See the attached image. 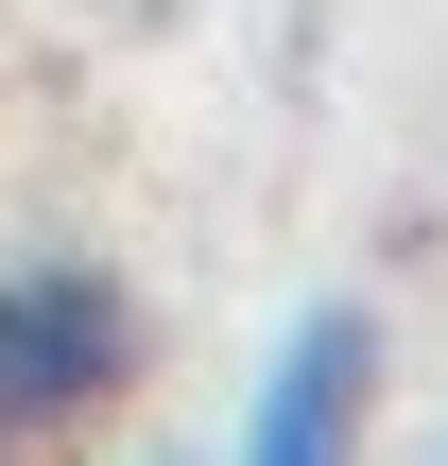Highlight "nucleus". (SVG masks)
<instances>
[{
    "label": "nucleus",
    "instance_id": "obj_1",
    "mask_svg": "<svg viewBox=\"0 0 448 466\" xmlns=\"http://www.w3.org/2000/svg\"><path fill=\"white\" fill-rule=\"evenodd\" d=\"M138 363H155V329L104 259H0V466L104 432L138 398Z\"/></svg>",
    "mask_w": 448,
    "mask_h": 466
},
{
    "label": "nucleus",
    "instance_id": "obj_2",
    "mask_svg": "<svg viewBox=\"0 0 448 466\" xmlns=\"http://www.w3.org/2000/svg\"><path fill=\"white\" fill-rule=\"evenodd\" d=\"M363 415H380V311H294L276 363H259V415H242V466H363Z\"/></svg>",
    "mask_w": 448,
    "mask_h": 466
}]
</instances>
